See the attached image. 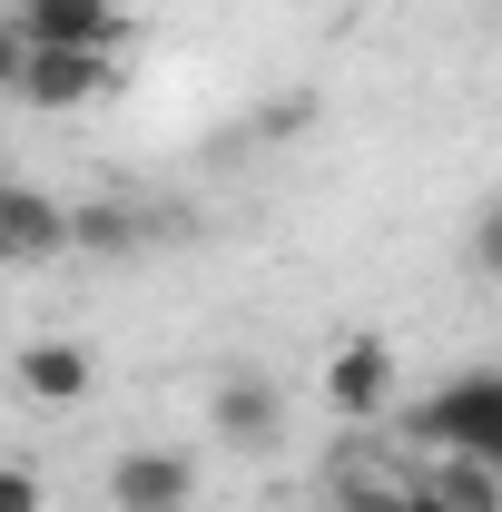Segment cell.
<instances>
[{
	"label": "cell",
	"mask_w": 502,
	"mask_h": 512,
	"mask_svg": "<svg viewBox=\"0 0 502 512\" xmlns=\"http://www.w3.org/2000/svg\"><path fill=\"white\" fill-rule=\"evenodd\" d=\"M10 99L30 109H99L119 99V50H60V40H10Z\"/></svg>",
	"instance_id": "6da1fadb"
},
{
	"label": "cell",
	"mask_w": 502,
	"mask_h": 512,
	"mask_svg": "<svg viewBox=\"0 0 502 512\" xmlns=\"http://www.w3.org/2000/svg\"><path fill=\"white\" fill-rule=\"evenodd\" d=\"M404 424H414L434 453H483V463H502V365L434 384V394H424Z\"/></svg>",
	"instance_id": "7a4b0ae2"
},
{
	"label": "cell",
	"mask_w": 502,
	"mask_h": 512,
	"mask_svg": "<svg viewBox=\"0 0 502 512\" xmlns=\"http://www.w3.org/2000/svg\"><path fill=\"white\" fill-rule=\"evenodd\" d=\"M99 493H109L119 512H188L197 503V463L178 444H128V453H109Z\"/></svg>",
	"instance_id": "3957f363"
},
{
	"label": "cell",
	"mask_w": 502,
	"mask_h": 512,
	"mask_svg": "<svg viewBox=\"0 0 502 512\" xmlns=\"http://www.w3.org/2000/svg\"><path fill=\"white\" fill-rule=\"evenodd\" d=\"M10 40H60V50H119L128 0H10Z\"/></svg>",
	"instance_id": "277c9868"
},
{
	"label": "cell",
	"mask_w": 502,
	"mask_h": 512,
	"mask_svg": "<svg viewBox=\"0 0 502 512\" xmlns=\"http://www.w3.org/2000/svg\"><path fill=\"white\" fill-rule=\"evenodd\" d=\"M10 384H20V404H89L99 394V355L79 335H30L10 355Z\"/></svg>",
	"instance_id": "5b68a950"
},
{
	"label": "cell",
	"mask_w": 502,
	"mask_h": 512,
	"mask_svg": "<svg viewBox=\"0 0 502 512\" xmlns=\"http://www.w3.org/2000/svg\"><path fill=\"white\" fill-rule=\"evenodd\" d=\"M315 394H325L335 414H384V404H394V345H384V335H345V345L325 355Z\"/></svg>",
	"instance_id": "8992f818"
},
{
	"label": "cell",
	"mask_w": 502,
	"mask_h": 512,
	"mask_svg": "<svg viewBox=\"0 0 502 512\" xmlns=\"http://www.w3.org/2000/svg\"><path fill=\"white\" fill-rule=\"evenodd\" d=\"M0 256H10V266H50V256H69V207L40 197L30 178H10V188H0Z\"/></svg>",
	"instance_id": "52a82bcc"
},
{
	"label": "cell",
	"mask_w": 502,
	"mask_h": 512,
	"mask_svg": "<svg viewBox=\"0 0 502 512\" xmlns=\"http://www.w3.org/2000/svg\"><path fill=\"white\" fill-rule=\"evenodd\" d=\"M158 247V207H128V197H79L69 207V256H99V266H119V256Z\"/></svg>",
	"instance_id": "ba28073f"
},
{
	"label": "cell",
	"mask_w": 502,
	"mask_h": 512,
	"mask_svg": "<svg viewBox=\"0 0 502 512\" xmlns=\"http://www.w3.org/2000/svg\"><path fill=\"white\" fill-rule=\"evenodd\" d=\"M207 424H217L237 453H266L276 434H286V394H276L266 375H217V394H207Z\"/></svg>",
	"instance_id": "9c48e42d"
},
{
	"label": "cell",
	"mask_w": 502,
	"mask_h": 512,
	"mask_svg": "<svg viewBox=\"0 0 502 512\" xmlns=\"http://www.w3.org/2000/svg\"><path fill=\"white\" fill-rule=\"evenodd\" d=\"M325 503H335V512H404V503H414V473L355 453V463H335V493H325Z\"/></svg>",
	"instance_id": "30bf717a"
},
{
	"label": "cell",
	"mask_w": 502,
	"mask_h": 512,
	"mask_svg": "<svg viewBox=\"0 0 502 512\" xmlns=\"http://www.w3.org/2000/svg\"><path fill=\"white\" fill-rule=\"evenodd\" d=\"M424 483H434L453 512H502V463H483V453H434Z\"/></svg>",
	"instance_id": "8fae6325"
},
{
	"label": "cell",
	"mask_w": 502,
	"mask_h": 512,
	"mask_svg": "<svg viewBox=\"0 0 502 512\" xmlns=\"http://www.w3.org/2000/svg\"><path fill=\"white\" fill-rule=\"evenodd\" d=\"M463 266H473L483 286H502V197H493V207H473V227H463Z\"/></svg>",
	"instance_id": "7c38bea8"
},
{
	"label": "cell",
	"mask_w": 502,
	"mask_h": 512,
	"mask_svg": "<svg viewBox=\"0 0 502 512\" xmlns=\"http://www.w3.org/2000/svg\"><path fill=\"white\" fill-rule=\"evenodd\" d=\"M40 503H50L40 463H0V512H40Z\"/></svg>",
	"instance_id": "4fadbf2b"
},
{
	"label": "cell",
	"mask_w": 502,
	"mask_h": 512,
	"mask_svg": "<svg viewBox=\"0 0 502 512\" xmlns=\"http://www.w3.org/2000/svg\"><path fill=\"white\" fill-rule=\"evenodd\" d=\"M404 512H453V503H443L434 483H424V473H414V503H404Z\"/></svg>",
	"instance_id": "5bb4252c"
}]
</instances>
